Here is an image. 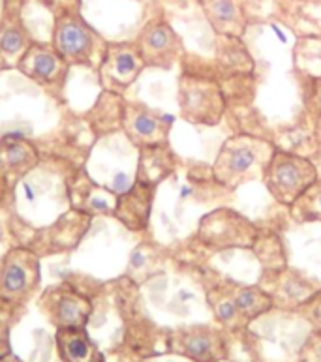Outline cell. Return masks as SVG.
I'll return each instance as SVG.
<instances>
[{"label": "cell", "instance_id": "cell-4", "mask_svg": "<svg viewBox=\"0 0 321 362\" xmlns=\"http://www.w3.org/2000/svg\"><path fill=\"white\" fill-rule=\"evenodd\" d=\"M197 240L211 250L254 248L259 240L256 226L231 209H218L199 222Z\"/></svg>", "mask_w": 321, "mask_h": 362}, {"label": "cell", "instance_id": "cell-9", "mask_svg": "<svg viewBox=\"0 0 321 362\" xmlns=\"http://www.w3.org/2000/svg\"><path fill=\"white\" fill-rule=\"evenodd\" d=\"M145 68L137 44H107L100 62V79L109 92L126 90Z\"/></svg>", "mask_w": 321, "mask_h": 362}, {"label": "cell", "instance_id": "cell-22", "mask_svg": "<svg viewBox=\"0 0 321 362\" xmlns=\"http://www.w3.org/2000/svg\"><path fill=\"white\" fill-rule=\"evenodd\" d=\"M27 47V36L23 33L19 23L10 21L8 25L2 27V30H0V54L2 57H6V59L19 57L21 59Z\"/></svg>", "mask_w": 321, "mask_h": 362}, {"label": "cell", "instance_id": "cell-8", "mask_svg": "<svg viewBox=\"0 0 321 362\" xmlns=\"http://www.w3.org/2000/svg\"><path fill=\"white\" fill-rule=\"evenodd\" d=\"M40 310L57 329L87 327L93 314L88 298L66 286L49 287L40 298Z\"/></svg>", "mask_w": 321, "mask_h": 362}, {"label": "cell", "instance_id": "cell-19", "mask_svg": "<svg viewBox=\"0 0 321 362\" xmlns=\"http://www.w3.org/2000/svg\"><path fill=\"white\" fill-rule=\"evenodd\" d=\"M207 300L216 315L218 323L229 330H240L246 329V319L240 315V312L235 306L233 298L229 297L226 286H216L214 289L207 293Z\"/></svg>", "mask_w": 321, "mask_h": 362}, {"label": "cell", "instance_id": "cell-2", "mask_svg": "<svg viewBox=\"0 0 321 362\" xmlns=\"http://www.w3.org/2000/svg\"><path fill=\"white\" fill-rule=\"evenodd\" d=\"M265 186L278 203L291 206L312 184L317 180V171L310 160L297 154L274 151L265 173Z\"/></svg>", "mask_w": 321, "mask_h": 362}, {"label": "cell", "instance_id": "cell-16", "mask_svg": "<svg viewBox=\"0 0 321 362\" xmlns=\"http://www.w3.org/2000/svg\"><path fill=\"white\" fill-rule=\"evenodd\" d=\"M228 289L229 297L233 298L235 306L240 312V315L246 319V323H252L254 319L262 317L263 314H267L269 310L274 306L271 293L263 291L262 287L254 286H239V284H223Z\"/></svg>", "mask_w": 321, "mask_h": 362}, {"label": "cell", "instance_id": "cell-24", "mask_svg": "<svg viewBox=\"0 0 321 362\" xmlns=\"http://www.w3.org/2000/svg\"><path fill=\"white\" fill-rule=\"evenodd\" d=\"M303 310H305V315L308 317L316 329H321V291L314 293L305 304H303Z\"/></svg>", "mask_w": 321, "mask_h": 362}, {"label": "cell", "instance_id": "cell-23", "mask_svg": "<svg viewBox=\"0 0 321 362\" xmlns=\"http://www.w3.org/2000/svg\"><path fill=\"white\" fill-rule=\"evenodd\" d=\"M299 362H321V329L306 338L299 351Z\"/></svg>", "mask_w": 321, "mask_h": 362}, {"label": "cell", "instance_id": "cell-20", "mask_svg": "<svg viewBox=\"0 0 321 362\" xmlns=\"http://www.w3.org/2000/svg\"><path fill=\"white\" fill-rule=\"evenodd\" d=\"M312 295H314V291H312V287L306 281L300 280L299 276L289 274L278 281L276 295H271V297L274 304L280 303L284 306L295 308V306H303Z\"/></svg>", "mask_w": 321, "mask_h": 362}, {"label": "cell", "instance_id": "cell-1", "mask_svg": "<svg viewBox=\"0 0 321 362\" xmlns=\"http://www.w3.org/2000/svg\"><path fill=\"white\" fill-rule=\"evenodd\" d=\"M274 145L252 136L229 137L218 152L213 175L220 186L239 188L245 180L263 179V173L274 154Z\"/></svg>", "mask_w": 321, "mask_h": 362}, {"label": "cell", "instance_id": "cell-7", "mask_svg": "<svg viewBox=\"0 0 321 362\" xmlns=\"http://www.w3.org/2000/svg\"><path fill=\"white\" fill-rule=\"evenodd\" d=\"M169 349L192 362H222L228 358V344L218 329L209 325L180 327L169 336Z\"/></svg>", "mask_w": 321, "mask_h": 362}, {"label": "cell", "instance_id": "cell-15", "mask_svg": "<svg viewBox=\"0 0 321 362\" xmlns=\"http://www.w3.org/2000/svg\"><path fill=\"white\" fill-rule=\"evenodd\" d=\"M175 168V156L168 143L153 146H143L141 158H139V171L137 180H141L151 186H158Z\"/></svg>", "mask_w": 321, "mask_h": 362}, {"label": "cell", "instance_id": "cell-3", "mask_svg": "<svg viewBox=\"0 0 321 362\" xmlns=\"http://www.w3.org/2000/svg\"><path fill=\"white\" fill-rule=\"evenodd\" d=\"M53 47L68 66H93L96 59L102 62L107 44L76 11H68L54 21Z\"/></svg>", "mask_w": 321, "mask_h": 362}, {"label": "cell", "instance_id": "cell-21", "mask_svg": "<svg viewBox=\"0 0 321 362\" xmlns=\"http://www.w3.org/2000/svg\"><path fill=\"white\" fill-rule=\"evenodd\" d=\"M289 209L299 222H321V180L312 184Z\"/></svg>", "mask_w": 321, "mask_h": 362}, {"label": "cell", "instance_id": "cell-17", "mask_svg": "<svg viewBox=\"0 0 321 362\" xmlns=\"http://www.w3.org/2000/svg\"><path fill=\"white\" fill-rule=\"evenodd\" d=\"M205 13L216 33L228 38H240L245 33L246 23L243 11L235 0H207Z\"/></svg>", "mask_w": 321, "mask_h": 362}, {"label": "cell", "instance_id": "cell-12", "mask_svg": "<svg viewBox=\"0 0 321 362\" xmlns=\"http://www.w3.org/2000/svg\"><path fill=\"white\" fill-rule=\"evenodd\" d=\"M17 66L28 79H33L40 85H54V83L62 81L66 70H68V64L57 53V49L42 44L28 45Z\"/></svg>", "mask_w": 321, "mask_h": 362}, {"label": "cell", "instance_id": "cell-14", "mask_svg": "<svg viewBox=\"0 0 321 362\" xmlns=\"http://www.w3.org/2000/svg\"><path fill=\"white\" fill-rule=\"evenodd\" d=\"M54 344L62 362H105L104 355L91 340L87 327L57 329Z\"/></svg>", "mask_w": 321, "mask_h": 362}, {"label": "cell", "instance_id": "cell-10", "mask_svg": "<svg viewBox=\"0 0 321 362\" xmlns=\"http://www.w3.org/2000/svg\"><path fill=\"white\" fill-rule=\"evenodd\" d=\"M136 44L145 60V66H153V68L169 70L182 54V42L171 25L162 19L148 23L141 30Z\"/></svg>", "mask_w": 321, "mask_h": 362}, {"label": "cell", "instance_id": "cell-13", "mask_svg": "<svg viewBox=\"0 0 321 362\" xmlns=\"http://www.w3.org/2000/svg\"><path fill=\"white\" fill-rule=\"evenodd\" d=\"M154 186L145 184L141 180H136L124 194L120 195L117 201L115 214L120 222L124 223L132 231H141L148 223V214L153 206Z\"/></svg>", "mask_w": 321, "mask_h": 362}, {"label": "cell", "instance_id": "cell-5", "mask_svg": "<svg viewBox=\"0 0 321 362\" xmlns=\"http://www.w3.org/2000/svg\"><path fill=\"white\" fill-rule=\"evenodd\" d=\"M40 284V259L28 248L10 250L0 263V303L23 306Z\"/></svg>", "mask_w": 321, "mask_h": 362}, {"label": "cell", "instance_id": "cell-6", "mask_svg": "<svg viewBox=\"0 0 321 362\" xmlns=\"http://www.w3.org/2000/svg\"><path fill=\"white\" fill-rule=\"evenodd\" d=\"M180 111L188 122L216 126L222 120L226 102L218 83L205 77L186 76L180 81Z\"/></svg>", "mask_w": 321, "mask_h": 362}, {"label": "cell", "instance_id": "cell-18", "mask_svg": "<svg viewBox=\"0 0 321 362\" xmlns=\"http://www.w3.org/2000/svg\"><path fill=\"white\" fill-rule=\"evenodd\" d=\"M38 160L30 143L23 139H4L0 143V168L11 173H25Z\"/></svg>", "mask_w": 321, "mask_h": 362}, {"label": "cell", "instance_id": "cell-25", "mask_svg": "<svg viewBox=\"0 0 321 362\" xmlns=\"http://www.w3.org/2000/svg\"><path fill=\"white\" fill-rule=\"evenodd\" d=\"M11 353V344H10V329L8 325L0 319V358H4L6 355Z\"/></svg>", "mask_w": 321, "mask_h": 362}, {"label": "cell", "instance_id": "cell-26", "mask_svg": "<svg viewBox=\"0 0 321 362\" xmlns=\"http://www.w3.org/2000/svg\"><path fill=\"white\" fill-rule=\"evenodd\" d=\"M0 362H21V361H19L17 357H13V355L10 353V355H6L4 358H0Z\"/></svg>", "mask_w": 321, "mask_h": 362}, {"label": "cell", "instance_id": "cell-11", "mask_svg": "<svg viewBox=\"0 0 321 362\" xmlns=\"http://www.w3.org/2000/svg\"><path fill=\"white\" fill-rule=\"evenodd\" d=\"M122 128L139 148L168 143L171 132V119L154 113L153 109L143 105H124Z\"/></svg>", "mask_w": 321, "mask_h": 362}]
</instances>
